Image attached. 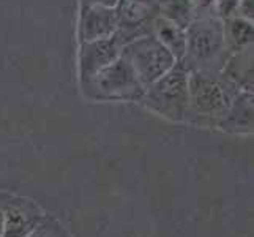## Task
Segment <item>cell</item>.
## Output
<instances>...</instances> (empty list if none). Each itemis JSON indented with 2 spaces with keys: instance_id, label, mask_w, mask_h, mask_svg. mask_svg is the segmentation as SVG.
Returning <instances> with one entry per match:
<instances>
[{
  "instance_id": "obj_12",
  "label": "cell",
  "mask_w": 254,
  "mask_h": 237,
  "mask_svg": "<svg viewBox=\"0 0 254 237\" xmlns=\"http://www.w3.org/2000/svg\"><path fill=\"white\" fill-rule=\"evenodd\" d=\"M220 128L227 131H247L250 133L253 130V92L242 90L235 96Z\"/></svg>"
},
{
  "instance_id": "obj_15",
  "label": "cell",
  "mask_w": 254,
  "mask_h": 237,
  "mask_svg": "<svg viewBox=\"0 0 254 237\" xmlns=\"http://www.w3.org/2000/svg\"><path fill=\"white\" fill-rule=\"evenodd\" d=\"M240 0H216L215 3V13L220 19H227V17H232L237 14V8H239Z\"/></svg>"
},
{
  "instance_id": "obj_14",
  "label": "cell",
  "mask_w": 254,
  "mask_h": 237,
  "mask_svg": "<svg viewBox=\"0 0 254 237\" xmlns=\"http://www.w3.org/2000/svg\"><path fill=\"white\" fill-rule=\"evenodd\" d=\"M156 11H158V16L185 30L194 19V3H192V0H158Z\"/></svg>"
},
{
  "instance_id": "obj_4",
  "label": "cell",
  "mask_w": 254,
  "mask_h": 237,
  "mask_svg": "<svg viewBox=\"0 0 254 237\" xmlns=\"http://www.w3.org/2000/svg\"><path fill=\"white\" fill-rule=\"evenodd\" d=\"M79 87L85 98L93 101H141L145 92L134 70L122 54Z\"/></svg>"
},
{
  "instance_id": "obj_8",
  "label": "cell",
  "mask_w": 254,
  "mask_h": 237,
  "mask_svg": "<svg viewBox=\"0 0 254 237\" xmlns=\"http://www.w3.org/2000/svg\"><path fill=\"white\" fill-rule=\"evenodd\" d=\"M117 30L116 6H81L77 17V40L79 43L112 37Z\"/></svg>"
},
{
  "instance_id": "obj_7",
  "label": "cell",
  "mask_w": 254,
  "mask_h": 237,
  "mask_svg": "<svg viewBox=\"0 0 254 237\" xmlns=\"http://www.w3.org/2000/svg\"><path fill=\"white\" fill-rule=\"evenodd\" d=\"M117 13V30L116 37L122 45L133 41L144 35H150L153 27V19L158 16L156 5H139L129 0H119L116 5Z\"/></svg>"
},
{
  "instance_id": "obj_6",
  "label": "cell",
  "mask_w": 254,
  "mask_h": 237,
  "mask_svg": "<svg viewBox=\"0 0 254 237\" xmlns=\"http://www.w3.org/2000/svg\"><path fill=\"white\" fill-rule=\"evenodd\" d=\"M122 41L112 35L109 38L79 43L77 51V78L79 85L92 79L100 70L111 65L122 54Z\"/></svg>"
},
{
  "instance_id": "obj_1",
  "label": "cell",
  "mask_w": 254,
  "mask_h": 237,
  "mask_svg": "<svg viewBox=\"0 0 254 237\" xmlns=\"http://www.w3.org/2000/svg\"><path fill=\"white\" fill-rule=\"evenodd\" d=\"M240 92L221 72L190 70L187 120L197 125L220 127Z\"/></svg>"
},
{
  "instance_id": "obj_13",
  "label": "cell",
  "mask_w": 254,
  "mask_h": 237,
  "mask_svg": "<svg viewBox=\"0 0 254 237\" xmlns=\"http://www.w3.org/2000/svg\"><path fill=\"white\" fill-rule=\"evenodd\" d=\"M224 41L229 52L253 46V21L240 16H232L223 21Z\"/></svg>"
},
{
  "instance_id": "obj_10",
  "label": "cell",
  "mask_w": 254,
  "mask_h": 237,
  "mask_svg": "<svg viewBox=\"0 0 254 237\" xmlns=\"http://www.w3.org/2000/svg\"><path fill=\"white\" fill-rule=\"evenodd\" d=\"M152 35L171 52L177 62H180V60L185 57V52H187V30L185 29L179 27V25H175L174 22L164 19L161 16H156L153 19Z\"/></svg>"
},
{
  "instance_id": "obj_11",
  "label": "cell",
  "mask_w": 254,
  "mask_h": 237,
  "mask_svg": "<svg viewBox=\"0 0 254 237\" xmlns=\"http://www.w3.org/2000/svg\"><path fill=\"white\" fill-rule=\"evenodd\" d=\"M40 215L37 210L24 206H10L3 212V234L2 237H29L38 226Z\"/></svg>"
},
{
  "instance_id": "obj_17",
  "label": "cell",
  "mask_w": 254,
  "mask_h": 237,
  "mask_svg": "<svg viewBox=\"0 0 254 237\" xmlns=\"http://www.w3.org/2000/svg\"><path fill=\"white\" fill-rule=\"evenodd\" d=\"M119 0H79L81 6H92V5H101V6H116Z\"/></svg>"
},
{
  "instance_id": "obj_3",
  "label": "cell",
  "mask_w": 254,
  "mask_h": 237,
  "mask_svg": "<svg viewBox=\"0 0 254 237\" xmlns=\"http://www.w3.org/2000/svg\"><path fill=\"white\" fill-rule=\"evenodd\" d=\"M188 68L177 62L147 87L139 103L168 120L185 122L188 114Z\"/></svg>"
},
{
  "instance_id": "obj_5",
  "label": "cell",
  "mask_w": 254,
  "mask_h": 237,
  "mask_svg": "<svg viewBox=\"0 0 254 237\" xmlns=\"http://www.w3.org/2000/svg\"><path fill=\"white\" fill-rule=\"evenodd\" d=\"M122 57L128 60L145 89L177 64L175 57L152 33L127 43L122 48Z\"/></svg>"
},
{
  "instance_id": "obj_2",
  "label": "cell",
  "mask_w": 254,
  "mask_h": 237,
  "mask_svg": "<svg viewBox=\"0 0 254 237\" xmlns=\"http://www.w3.org/2000/svg\"><path fill=\"white\" fill-rule=\"evenodd\" d=\"M231 52L226 48L223 19L218 16L194 17L187 27V52L180 62L190 70L221 68Z\"/></svg>"
},
{
  "instance_id": "obj_19",
  "label": "cell",
  "mask_w": 254,
  "mask_h": 237,
  "mask_svg": "<svg viewBox=\"0 0 254 237\" xmlns=\"http://www.w3.org/2000/svg\"><path fill=\"white\" fill-rule=\"evenodd\" d=\"M3 234V212H0V237Z\"/></svg>"
},
{
  "instance_id": "obj_18",
  "label": "cell",
  "mask_w": 254,
  "mask_h": 237,
  "mask_svg": "<svg viewBox=\"0 0 254 237\" xmlns=\"http://www.w3.org/2000/svg\"><path fill=\"white\" fill-rule=\"evenodd\" d=\"M129 2H134V3H139V5H156L158 3V0H129Z\"/></svg>"
},
{
  "instance_id": "obj_9",
  "label": "cell",
  "mask_w": 254,
  "mask_h": 237,
  "mask_svg": "<svg viewBox=\"0 0 254 237\" xmlns=\"http://www.w3.org/2000/svg\"><path fill=\"white\" fill-rule=\"evenodd\" d=\"M221 73L240 90L253 92V46L231 52Z\"/></svg>"
},
{
  "instance_id": "obj_16",
  "label": "cell",
  "mask_w": 254,
  "mask_h": 237,
  "mask_svg": "<svg viewBox=\"0 0 254 237\" xmlns=\"http://www.w3.org/2000/svg\"><path fill=\"white\" fill-rule=\"evenodd\" d=\"M235 16H240V17H245V19L253 21V0H240L239 8H237V14Z\"/></svg>"
}]
</instances>
